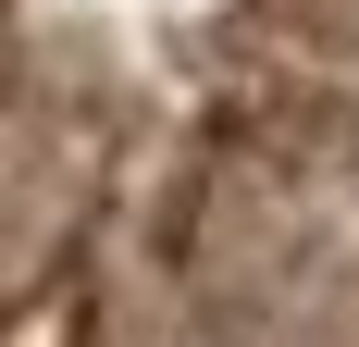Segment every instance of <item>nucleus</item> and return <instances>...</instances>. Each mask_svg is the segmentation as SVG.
<instances>
[{"label": "nucleus", "instance_id": "nucleus-1", "mask_svg": "<svg viewBox=\"0 0 359 347\" xmlns=\"http://www.w3.org/2000/svg\"><path fill=\"white\" fill-rule=\"evenodd\" d=\"M87 211V137L37 100H0V322L25 310Z\"/></svg>", "mask_w": 359, "mask_h": 347}]
</instances>
